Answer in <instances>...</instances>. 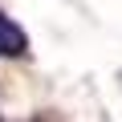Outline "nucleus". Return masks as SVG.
<instances>
[{
  "mask_svg": "<svg viewBox=\"0 0 122 122\" xmlns=\"http://www.w3.org/2000/svg\"><path fill=\"white\" fill-rule=\"evenodd\" d=\"M0 57H29V37L25 29L0 12Z\"/></svg>",
  "mask_w": 122,
  "mask_h": 122,
  "instance_id": "1",
  "label": "nucleus"
}]
</instances>
